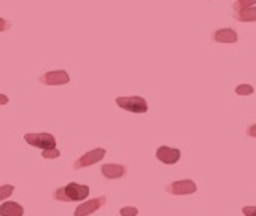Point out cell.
Segmentation results:
<instances>
[{
	"instance_id": "cell-1",
	"label": "cell",
	"mask_w": 256,
	"mask_h": 216,
	"mask_svg": "<svg viewBox=\"0 0 256 216\" xmlns=\"http://www.w3.org/2000/svg\"><path fill=\"white\" fill-rule=\"evenodd\" d=\"M90 196V188L78 183H68L67 186H62L54 191L52 199L59 202H80L84 200Z\"/></svg>"
},
{
	"instance_id": "cell-2",
	"label": "cell",
	"mask_w": 256,
	"mask_h": 216,
	"mask_svg": "<svg viewBox=\"0 0 256 216\" xmlns=\"http://www.w3.org/2000/svg\"><path fill=\"white\" fill-rule=\"evenodd\" d=\"M116 105L120 108L130 113H146L148 112V104L144 97L138 96H130V97H116Z\"/></svg>"
},
{
	"instance_id": "cell-3",
	"label": "cell",
	"mask_w": 256,
	"mask_h": 216,
	"mask_svg": "<svg viewBox=\"0 0 256 216\" xmlns=\"http://www.w3.org/2000/svg\"><path fill=\"white\" fill-rule=\"evenodd\" d=\"M24 140L29 143V145L35 146V148H40V150H52L56 148V138L54 135L46 134V132H42V134H26L24 135Z\"/></svg>"
},
{
	"instance_id": "cell-4",
	"label": "cell",
	"mask_w": 256,
	"mask_h": 216,
	"mask_svg": "<svg viewBox=\"0 0 256 216\" xmlns=\"http://www.w3.org/2000/svg\"><path fill=\"white\" fill-rule=\"evenodd\" d=\"M105 154H107V151H105L104 148H96V150L88 151L86 154H83L82 158H78L74 162V168L80 170V168H84V167H90L92 164H97V162H100L105 158Z\"/></svg>"
},
{
	"instance_id": "cell-5",
	"label": "cell",
	"mask_w": 256,
	"mask_h": 216,
	"mask_svg": "<svg viewBox=\"0 0 256 216\" xmlns=\"http://www.w3.org/2000/svg\"><path fill=\"white\" fill-rule=\"evenodd\" d=\"M166 191L170 196H190L198 191V186L192 180H178L166 186Z\"/></svg>"
},
{
	"instance_id": "cell-6",
	"label": "cell",
	"mask_w": 256,
	"mask_h": 216,
	"mask_svg": "<svg viewBox=\"0 0 256 216\" xmlns=\"http://www.w3.org/2000/svg\"><path fill=\"white\" fill-rule=\"evenodd\" d=\"M105 204H107V197L105 196L96 197V199H92V200H86L84 204L78 205L75 208V216H90L94 212L100 210Z\"/></svg>"
},
{
	"instance_id": "cell-7",
	"label": "cell",
	"mask_w": 256,
	"mask_h": 216,
	"mask_svg": "<svg viewBox=\"0 0 256 216\" xmlns=\"http://www.w3.org/2000/svg\"><path fill=\"white\" fill-rule=\"evenodd\" d=\"M70 81V76L66 70H54V72H46L45 75L40 76V83L46 86H60L67 84Z\"/></svg>"
},
{
	"instance_id": "cell-8",
	"label": "cell",
	"mask_w": 256,
	"mask_h": 216,
	"mask_svg": "<svg viewBox=\"0 0 256 216\" xmlns=\"http://www.w3.org/2000/svg\"><path fill=\"white\" fill-rule=\"evenodd\" d=\"M156 158L160 159L162 164H167V166H174L176 162L180 160L182 158V152L180 150L176 148H169V146H160L156 150Z\"/></svg>"
},
{
	"instance_id": "cell-9",
	"label": "cell",
	"mask_w": 256,
	"mask_h": 216,
	"mask_svg": "<svg viewBox=\"0 0 256 216\" xmlns=\"http://www.w3.org/2000/svg\"><path fill=\"white\" fill-rule=\"evenodd\" d=\"M102 175L107 180H118L126 175V166L122 164H105L100 168Z\"/></svg>"
},
{
	"instance_id": "cell-10",
	"label": "cell",
	"mask_w": 256,
	"mask_h": 216,
	"mask_svg": "<svg viewBox=\"0 0 256 216\" xmlns=\"http://www.w3.org/2000/svg\"><path fill=\"white\" fill-rule=\"evenodd\" d=\"M239 40L234 29H218L214 32V42L216 43H236Z\"/></svg>"
},
{
	"instance_id": "cell-11",
	"label": "cell",
	"mask_w": 256,
	"mask_h": 216,
	"mask_svg": "<svg viewBox=\"0 0 256 216\" xmlns=\"http://www.w3.org/2000/svg\"><path fill=\"white\" fill-rule=\"evenodd\" d=\"M24 208L18 202H4L0 205V216H22Z\"/></svg>"
},
{
	"instance_id": "cell-12",
	"label": "cell",
	"mask_w": 256,
	"mask_h": 216,
	"mask_svg": "<svg viewBox=\"0 0 256 216\" xmlns=\"http://www.w3.org/2000/svg\"><path fill=\"white\" fill-rule=\"evenodd\" d=\"M234 20L240 21V22H256V6L244 8V10L236 12Z\"/></svg>"
},
{
	"instance_id": "cell-13",
	"label": "cell",
	"mask_w": 256,
	"mask_h": 216,
	"mask_svg": "<svg viewBox=\"0 0 256 216\" xmlns=\"http://www.w3.org/2000/svg\"><path fill=\"white\" fill-rule=\"evenodd\" d=\"M254 4H256V0H236L232 4V8H234V12H239V10H244V8H250Z\"/></svg>"
},
{
	"instance_id": "cell-14",
	"label": "cell",
	"mask_w": 256,
	"mask_h": 216,
	"mask_svg": "<svg viewBox=\"0 0 256 216\" xmlns=\"http://www.w3.org/2000/svg\"><path fill=\"white\" fill-rule=\"evenodd\" d=\"M253 92H254V89L250 84H239L236 88V94H239V96H252Z\"/></svg>"
},
{
	"instance_id": "cell-15",
	"label": "cell",
	"mask_w": 256,
	"mask_h": 216,
	"mask_svg": "<svg viewBox=\"0 0 256 216\" xmlns=\"http://www.w3.org/2000/svg\"><path fill=\"white\" fill-rule=\"evenodd\" d=\"M13 192H14V186H12V184L0 186V202H2L4 199H6V197H10Z\"/></svg>"
},
{
	"instance_id": "cell-16",
	"label": "cell",
	"mask_w": 256,
	"mask_h": 216,
	"mask_svg": "<svg viewBox=\"0 0 256 216\" xmlns=\"http://www.w3.org/2000/svg\"><path fill=\"white\" fill-rule=\"evenodd\" d=\"M120 214L121 216H137L138 214V210L136 208V206H122V208L120 210Z\"/></svg>"
},
{
	"instance_id": "cell-17",
	"label": "cell",
	"mask_w": 256,
	"mask_h": 216,
	"mask_svg": "<svg viewBox=\"0 0 256 216\" xmlns=\"http://www.w3.org/2000/svg\"><path fill=\"white\" fill-rule=\"evenodd\" d=\"M42 156L45 158V159H58L60 156V152H59V150L52 148V150H45V151L42 152Z\"/></svg>"
},
{
	"instance_id": "cell-18",
	"label": "cell",
	"mask_w": 256,
	"mask_h": 216,
	"mask_svg": "<svg viewBox=\"0 0 256 216\" xmlns=\"http://www.w3.org/2000/svg\"><path fill=\"white\" fill-rule=\"evenodd\" d=\"M242 213H244L245 216H256V206H253V205L244 206V208H242Z\"/></svg>"
},
{
	"instance_id": "cell-19",
	"label": "cell",
	"mask_w": 256,
	"mask_h": 216,
	"mask_svg": "<svg viewBox=\"0 0 256 216\" xmlns=\"http://www.w3.org/2000/svg\"><path fill=\"white\" fill-rule=\"evenodd\" d=\"M6 29H10V22L5 21L4 18H0V32H4Z\"/></svg>"
},
{
	"instance_id": "cell-20",
	"label": "cell",
	"mask_w": 256,
	"mask_h": 216,
	"mask_svg": "<svg viewBox=\"0 0 256 216\" xmlns=\"http://www.w3.org/2000/svg\"><path fill=\"white\" fill-rule=\"evenodd\" d=\"M246 135H248V137H253V138H256V124L250 126V128L246 129Z\"/></svg>"
},
{
	"instance_id": "cell-21",
	"label": "cell",
	"mask_w": 256,
	"mask_h": 216,
	"mask_svg": "<svg viewBox=\"0 0 256 216\" xmlns=\"http://www.w3.org/2000/svg\"><path fill=\"white\" fill-rule=\"evenodd\" d=\"M8 104V97L5 94H0V105H5Z\"/></svg>"
}]
</instances>
